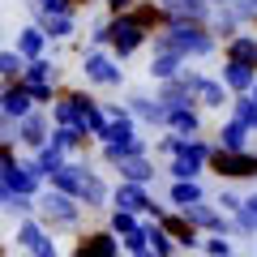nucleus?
Wrapping results in <instances>:
<instances>
[{
  "instance_id": "nucleus-1",
  "label": "nucleus",
  "mask_w": 257,
  "mask_h": 257,
  "mask_svg": "<svg viewBox=\"0 0 257 257\" xmlns=\"http://www.w3.org/2000/svg\"><path fill=\"white\" fill-rule=\"evenodd\" d=\"M47 184H52V189H60V193H69V197H73V202H82L86 210H103V206L111 202L107 180H103V176L94 172L86 159H64V163L47 176Z\"/></svg>"
},
{
  "instance_id": "nucleus-2",
  "label": "nucleus",
  "mask_w": 257,
  "mask_h": 257,
  "mask_svg": "<svg viewBox=\"0 0 257 257\" xmlns=\"http://www.w3.org/2000/svg\"><path fill=\"white\" fill-rule=\"evenodd\" d=\"M155 52H176L180 60H193V56H210L219 39L206 30V22H167L159 35H150Z\"/></svg>"
},
{
  "instance_id": "nucleus-3",
  "label": "nucleus",
  "mask_w": 257,
  "mask_h": 257,
  "mask_svg": "<svg viewBox=\"0 0 257 257\" xmlns=\"http://www.w3.org/2000/svg\"><path fill=\"white\" fill-rule=\"evenodd\" d=\"M82 214H86V206L73 202L69 193L52 189V184H43V193L35 197V219L47 231H77L82 227Z\"/></svg>"
},
{
  "instance_id": "nucleus-4",
  "label": "nucleus",
  "mask_w": 257,
  "mask_h": 257,
  "mask_svg": "<svg viewBox=\"0 0 257 257\" xmlns=\"http://www.w3.org/2000/svg\"><path fill=\"white\" fill-rule=\"evenodd\" d=\"M18 82L30 90L35 107H47V103L64 90V69H60V60H52V56H39V60H26V69H22Z\"/></svg>"
},
{
  "instance_id": "nucleus-5",
  "label": "nucleus",
  "mask_w": 257,
  "mask_h": 257,
  "mask_svg": "<svg viewBox=\"0 0 257 257\" xmlns=\"http://www.w3.org/2000/svg\"><path fill=\"white\" fill-rule=\"evenodd\" d=\"M82 77L90 86H103V90L124 86V69H120V60L107 56L103 47H86V52H82Z\"/></svg>"
},
{
  "instance_id": "nucleus-6",
  "label": "nucleus",
  "mask_w": 257,
  "mask_h": 257,
  "mask_svg": "<svg viewBox=\"0 0 257 257\" xmlns=\"http://www.w3.org/2000/svg\"><path fill=\"white\" fill-rule=\"evenodd\" d=\"M146 43H150V35H146L133 18H128V13L107 18V47H111V56H116V60H128V56L142 52Z\"/></svg>"
},
{
  "instance_id": "nucleus-7",
  "label": "nucleus",
  "mask_w": 257,
  "mask_h": 257,
  "mask_svg": "<svg viewBox=\"0 0 257 257\" xmlns=\"http://www.w3.org/2000/svg\"><path fill=\"white\" fill-rule=\"evenodd\" d=\"M206 167H214L223 180H257V155L253 150H219V146H210Z\"/></svg>"
},
{
  "instance_id": "nucleus-8",
  "label": "nucleus",
  "mask_w": 257,
  "mask_h": 257,
  "mask_svg": "<svg viewBox=\"0 0 257 257\" xmlns=\"http://www.w3.org/2000/svg\"><path fill=\"white\" fill-rule=\"evenodd\" d=\"M111 210H128V214H150V219H163V206L150 197L146 184H124L120 180L116 189H111Z\"/></svg>"
},
{
  "instance_id": "nucleus-9",
  "label": "nucleus",
  "mask_w": 257,
  "mask_h": 257,
  "mask_svg": "<svg viewBox=\"0 0 257 257\" xmlns=\"http://www.w3.org/2000/svg\"><path fill=\"white\" fill-rule=\"evenodd\" d=\"M13 240H18V248L26 257H60L56 253V240H52V231L43 227V223L30 214V219H18V231H13Z\"/></svg>"
},
{
  "instance_id": "nucleus-10",
  "label": "nucleus",
  "mask_w": 257,
  "mask_h": 257,
  "mask_svg": "<svg viewBox=\"0 0 257 257\" xmlns=\"http://www.w3.org/2000/svg\"><path fill=\"white\" fill-rule=\"evenodd\" d=\"M0 180L9 184V193H22V197H39V193H43V184H47L43 172H39V163H35L30 155H22L9 172L0 176Z\"/></svg>"
},
{
  "instance_id": "nucleus-11",
  "label": "nucleus",
  "mask_w": 257,
  "mask_h": 257,
  "mask_svg": "<svg viewBox=\"0 0 257 257\" xmlns=\"http://www.w3.org/2000/svg\"><path fill=\"white\" fill-rule=\"evenodd\" d=\"M47 138H52V116H47V107H35V111H26L18 120V146L22 150L35 155L39 146H47Z\"/></svg>"
},
{
  "instance_id": "nucleus-12",
  "label": "nucleus",
  "mask_w": 257,
  "mask_h": 257,
  "mask_svg": "<svg viewBox=\"0 0 257 257\" xmlns=\"http://www.w3.org/2000/svg\"><path fill=\"white\" fill-rule=\"evenodd\" d=\"M69 257H120V236H111L107 227L77 231V240H73V253H69Z\"/></svg>"
},
{
  "instance_id": "nucleus-13",
  "label": "nucleus",
  "mask_w": 257,
  "mask_h": 257,
  "mask_svg": "<svg viewBox=\"0 0 257 257\" xmlns=\"http://www.w3.org/2000/svg\"><path fill=\"white\" fill-rule=\"evenodd\" d=\"M73 107H77V116H73V128H82L86 138H99L103 133V103L94 99V94H86V90H73Z\"/></svg>"
},
{
  "instance_id": "nucleus-14",
  "label": "nucleus",
  "mask_w": 257,
  "mask_h": 257,
  "mask_svg": "<svg viewBox=\"0 0 257 257\" xmlns=\"http://www.w3.org/2000/svg\"><path fill=\"white\" fill-rule=\"evenodd\" d=\"M184 82L193 90V107H223V103H231L227 86L214 82V77H202V73H193V69H184Z\"/></svg>"
},
{
  "instance_id": "nucleus-15",
  "label": "nucleus",
  "mask_w": 257,
  "mask_h": 257,
  "mask_svg": "<svg viewBox=\"0 0 257 257\" xmlns=\"http://www.w3.org/2000/svg\"><path fill=\"white\" fill-rule=\"evenodd\" d=\"M180 214H184V219H189L197 231H210V236H227V231H231V223L223 219V210H214V206H206V202L184 206Z\"/></svg>"
},
{
  "instance_id": "nucleus-16",
  "label": "nucleus",
  "mask_w": 257,
  "mask_h": 257,
  "mask_svg": "<svg viewBox=\"0 0 257 257\" xmlns=\"http://www.w3.org/2000/svg\"><path fill=\"white\" fill-rule=\"evenodd\" d=\"M155 223L167 231V236H172V244H176V248H197V244H202V231L193 227V223L184 219L180 210H176V214H167V210H163V219H155Z\"/></svg>"
},
{
  "instance_id": "nucleus-17",
  "label": "nucleus",
  "mask_w": 257,
  "mask_h": 257,
  "mask_svg": "<svg viewBox=\"0 0 257 257\" xmlns=\"http://www.w3.org/2000/svg\"><path fill=\"white\" fill-rule=\"evenodd\" d=\"M35 26L47 35V43H64L77 35V13H35Z\"/></svg>"
},
{
  "instance_id": "nucleus-18",
  "label": "nucleus",
  "mask_w": 257,
  "mask_h": 257,
  "mask_svg": "<svg viewBox=\"0 0 257 257\" xmlns=\"http://www.w3.org/2000/svg\"><path fill=\"white\" fill-rule=\"evenodd\" d=\"M124 107H128V116H133V120H142V124H150V128H163V124H167V103H163V99L133 94Z\"/></svg>"
},
{
  "instance_id": "nucleus-19",
  "label": "nucleus",
  "mask_w": 257,
  "mask_h": 257,
  "mask_svg": "<svg viewBox=\"0 0 257 257\" xmlns=\"http://www.w3.org/2000/svg\"><path fill=\"white\" fill-rule=\"evenodd\" d=\"M26 111H35V99H30V90H26L22 82H5V90H0V116L22 120Z\"/></svg>"
},
{
  "instance_id": "nucleus-20",
  "label": "nucleus",
  "mask_w": 257,
  "mask_h": 257,
  "mask_svg": "<svg viewBox=\"0 0 257 257\" xmlns=\"http://www.w3.org/2000/svg\"><path fill=\"white\" fill-rule=\"evenodd\" d=\"M167 133H180V138H197L202 133V111L193 107V103H184V107H167Z\"/></svg>"
},
{
  "instance_id": "nucleus-21",
  "label": "nucleus",
  "mask_w": 257,
  "mask_h": 257,
  "mask_svg": "<svg viewBox=\"0 0 257 257\" xmlns=\"http://www.w3.org/2000/svg\"><path fill=\"white\" fill-rule=\"evenodd\" d=\"M9 47L22 56V60H39V56H47V47H52V43H47V35L35 26V22H30V26H22V30H18V39H13Z\"/></svg>"
},
{
  "instance_id": "nucleus-22",
  "label": "nucleus",
  "mask_w": 257,
  "mask_h": 257,
  "mask_svg": "<svg viewBox=\"0 0 257 257\" xmlns=\"http://www.w3.org/2000/svg\"><path fill=\"white\" fill-rule=\"evenodd\" d=\"M47 142H52L60 155H69V159L86 155V146H90V138H86L82 128H73V124H52V138H47Z\"/></svg>"
},
{
  "instance_id": "nucleus-23",
  "label": "nucleus",
  "mask_w": 257,
  "mask_h": 257,
  "mask_svg": "<svg viewBox=\"0 0 257 257\" xmlns=\"http://www.w3.org/2000/svg\"><path fill=\"white\" fill-rule=\"evenodd\" d=\"M128 18L138 22L142 30H146V35H159V30L167 26V13H163V5H159V0H138V5H133V9H128Z\"/></svg>"
},
{
  "instance_id": "nucleus-24",
  "label": "nucleus",
  "mask_w": 257,
  "mask_h": 257,
  "mask_svg": "<svg viewBox=\"0 0 257 257\" xmlns=\"http://www.w3.org/2000/svg\"><path fill=\"white\" fill-rule=\"evenodd\" d=\"M116 172H120V180H124V184H146V189H150V180L159 176L155 163H150L146 155H128V159H120Z\"/></svg>"
},
{
  "instance_id": "nucleus-25",
  "label": "nucleus",
  "mask_w": 257,
  "mask_h": 257,
  "mask_svg": "<svg viewBox=\"0 0 257 257\" xmlns=\"http://www.w3.org/2000/svg\"><path fill=\"white\" fill-rule=\"evenodd\" d=\"M159 5L172 22H206V13H210L206 0H159Z\"/></svg>"
},
{
  "instance_id": "nucleus-26",
  "label": "nucleus",
  "mask_w": 257,
  "mask_h": 257,
  "mask_svg": "<svg viewBox=\"0 0 257 257\" xmlns=\"http://www.w3.org/2000/svg\"><path fill=\"white\" fill-rule=\"evenodd\" d=\"M253 77H257V69H253V64L227 60V64H223V77H219V82L227 86L231 94H248V86H253Z\"/></svg>"
},
{
  "instance_id": "nucleus-27",
  "label": "nucleus",
  "mask_w": 257,
  "mask_h": 257,
  "mask_svg": "<svg viewBox=\"0 0 257 257\" xmlns=\"http://www.w3.org/2000/svg\"><path fill=\"white\" fill-rule=\"evenodd\" d=\"M184 64H189V60H180L176 52H155V56H150V69H146V73L155 77V82H172V77L184 73Z\"/></svg>"
},
{
  "instance_id": "nucleus-28",
  "label": "nucleus",
  "mask_w": 257,
  "mask_h": 257,
  "mask_svg": "<svg viewBox=\"0 0 257 257\" xmlns=\"http://www.w3.org/2000/svg\"><path fill=\"white\" fill-rule=\"evenodd\" d=\"M227 60H240V64H253L257 69V35H231L227 47H223Z\"/></svg>"
},
{
  "instance_id": "nucleus-29",
  "label": "nucleus",
  "mask_w": 257,
  "mask_h": 257,
  "mask_svg": "<svg viewBox=\"0 0 257 257\" xmlns=\"http://www.w3.org/2000/svg\"><path fill=\"white\" fill-rule=\"evenodd\" d=\"M167 202H172L176 210H184V206H193V202H206V189H202L197 180H172Z\"/></svg>"
},
{
  "instance_id": "nucleus-30",
  "label": "nucleus",
  "mask_w": 257,
  "mask_h": 257,
  "mask_svg": "<svg viewBox=\"0 0 257 257\" xmlns=\"http://www.w3.org/2000/svg\"><path fill=\"white\" fill-rule=\"evenodd\" d=\"M128 155H146V142H142V138H128V142H103V163L116 167L120 159H128Z\"/></svg>"
},
{
  "instance_id": "nucleus-31",
  "label": "nucleus",
  "mask_w": 257,
  "mask_h": 257,
  "mask_svg": "<svg viewBox=\"0 0 257 257\" xmlns=\"http://www.w3.org/2000/svg\"><path fill=\"white\" fill-rule=\"evenodd\" d=\"M206 18H210V26H206V30H210L214 39H219V35H223V39H231V35H236V26H240V18L227 9V5H219V9L206 13Z\"/></svg>"
},
{
  "instance_id": "nucleus-32",
  "label": "nucleus",
  "mask_w": 257,
  "mask_h": 257,
  "mask_svg": "<svg viewBox=\"0 0 257 257\" xmlns=\"http://www.w3.org/2000/svg\"><path fill=\"white\" fill-rule=\"evenodd\" d=\"M219 150H248V128L240 120H227L219 128Z\"/></svg>"
},
{
  "instance_id": "nucleus-33",
  "label": "nucleus",
  "mask_w": 257,
  "mask_h": 257,
  "mask_svg": "<svg viewBox=\"0 0 257 257\" xmlns=\"http://www.w3.org/2000/svg\"><path fill=\"white\" fill-rule=\"evenodd\" d=\"M142 231H146V244L155 248V257H172V253H176V244H172V236H167V231L159 227L155 219H150V223H142Z\"/></svg>"
},
{
  "instance_id": "nucleus-34",
  "label": "nucleus",
  "mask_w": 257,
  "mask_h": 257,
  "mask_svg": "<svg viewBox=\"0 0 257 257\" xmlns=\"http://www.w3.org/2000/svg\"><path fill=\"white\" fill-rule=\"evenodd\" d=\"M231 120H240V124L253 133L257 128V103L248 99V94H236V99H231Z\"/></svg>"
},
{
  "instance_id": "nucleus-35",
  "label": "nucleus",
  "mask_w": 257,
  "mask_h": 257,
  "mask_svg": "<svg viewBox=\"0 0 257 257\" xmlns=\"http://www.w3.org/2000/svg\"><path fill=\"white\" fill-rule=\"evenodd\" d=\"M236 231H240V236H253V231H257V193L240 202V210H236Z\"/></svg>"
},
{
  "instance_id": "nucleus-36",
  "label": "nucleus",
  "mask_w": 257,
  "mask_h": 257,
  "mask_svg": "<svg viewBox=\"0 0 257 257\" xmlns=\"http://www.w3.org/2000/svg\"><path fill=\"white\" fill-rule=\"evenodd\" d=\"M138 227H142V219H138V214H128V210H111L107 214V231L120 236V240H124L128 231H138Z\"/></svg>"
},
{
  "instance_id": "nucleus-37",
  "label": "nucleus",
  "mask_w": 257,
  "mask_h": 257,
  "mask_svg": "<svg viewBox=\"0 0 257 257\" xmlns=\"http://www.w3.org/2000/svg\"><path fill=\"white\" fill-rule=\"evenodd\" d=\"M30 159H35V163H39V172H43V180H47V176H52V172H56V167H60V163H64V159H69V155H60V150H56L52 142H47V146H39V150H35V155H30Z\"/></svg>"
},
{
  "instance_id": "nucleus-38",
  "label": "nucleus",
  "mask_w": 257,
  "mask_h": 257,
  "mask_svg": "<svg viewBox=\"0 0 257 257\" xmlns=\"http://www.w3.org/2000/svg\"><path fill=\"white\" fill-rule=\"evenodd\" d=\"M202 159H172V163H167V176H172V180H197V172H202Z\"/></svg>"
},
{
  "instance_id": "nucleus-39",
  "label": "nucleus",
  "mask_w": 257,
  "mask_h": 257,
  "mask_svg": "<svg viewBox=\"0 0 257 257\" xmlns=\"http://www.w3.org/2000/svg\"><path fill=\"white\" fill-rule=\"evenodd\" d=\"M22 69H26V60H22L13 47H5V52H0V82H18Z\"/></svg>"
},
{
  "instance_id": "nucleus-40",
  "label": "nucleus",
  "mask_w": 257,
  "mask_h": 257,
  "mask_svg": "<svg viewBox=\"0 0 257 257\" xmlns=\"http://www.w3.org/2000/svg\"><path fill=\"white\" fill-rule=\"evenodd\" d=\"M5 214H13V219H30V214H35V197H22V193H13L9 202H5Z\"/></svg>"
},
{
  "instance_id": "nucleus-41",
  "label": "nucleus",
  "mask_w": 257,
  "mask_h": 257,
  "mask_svg": "<svg viewBox=\"0 0 257 257\" xmlns=\"http://www.w3.org/2000/svg\"><path fill=\"white\" fill-rule=\"evenodd\" d=\"M30 13H77L73 0H30Z\"/></svg>"
},
{
  "instance_id": "nucleus-42",
  "label": "nucleus",
  "mask_w": 257,
  "mask_h": 257,
  "mask_svg": "<svg viewBox=\"0 0 257 257\" xmlns=\"http://www.w3.org/2000/svg\"><path fill=\"white\" fill-rule=\"evenodd\" d=\"M206 253H210V257H231L227 236H210V240H206Z\"/></svg>"
},
{
  "instance_id": "nucleus-43",
  "label": "nucleus",
  "mask_w": 257,
  "mask_h": 257,
  "mask_svg": "<svg viewBox=\"0 0 257 257\" xmlns=\"http://www.w3.org/2000/svg\"><path fill=\"white\" fill-rule=\"evenodd\" d=\"M240 202H244V197H236L231 189H223V193H219V210H223V214H236V210H240Z\"/></svg>"
},
{
  "instance_id": "nucleus-44",
  "label": "nucleus",
  "mask_w": 257,
  "mask_h": 257,
  "mask_svg": "<svg viewBox=\"0 0 257 257\" xmlns=\"http://www.w3.org/2000/svg\"><path fill=\"white\" fill-rule=\"evenodd\" d=\"M90 47H107V18L90 26Z\"/></svg>"
},
{
  "instance_id": "nucleus-45",
  "label": "nucleus",
  "mask_w": 257,
  "mask_h": 257,
  "mask_svg": "<svg viewBox=\"0 0 257 257\" xmlns=\"http://www.w3.org/2000/svg\"><path fill=\"white\" fill-rule=\"evenodd\" d=\"M0 142H18V120L0 116Z\"/></svg>"
},
{
  "instance_id": "nucleus-46",
  "label": "nucleus",
  "mask_w": 257,
  "mask_h": 257,
  "mask_svg": "<svg viewBox=\"0 0 257 257\" xmlns=\"http://www.w3.org/2000/svg\"><path fill=\"white\" fill-rule=\"evenodd\" d=\"M103 5H107V18H120V13H128L138 0H103Z\"/></svg>"
},
{
  "instance_id": "nucleus-47",
  "label": "nucleus",
  "mask_w": 257,
  "mask_h": 257,
  "mask_svg": "<svg viewBox=\"0 0 257 257\" xmlns=\"http://www.w3.org/2000/svg\"><path fill=\"white\" fill-rule=\"evenodd\" d=\"M9 197H13V193H9V184L0 180V210H5V202H9Z\"/></svg>"
},
{
  "instance_id": "nucleus-48",
  "label": "nucleus",
  "mask_w": 257,
  "mask_h": 257,
  "mask_svg": "<svg viewBox=\"0 0 257 257\" xmlns=\"http://www.w3.org/2000/svg\"><path fill=\"white\" fill-rule=\"evenodd\" d=\"M133 257H155V248H150V244H146V248H142V253H133Z\"/></svg>"
},
{
  "instance_id": "nucleus-49",
  "label": "nucleus",
  "mask_w": 257,
  "mask_h": 257,
  "mask_svg": "<svg viewBox=\"0 0 257 257\" xmlns=\"http://www.w3.org/2000/svg\"><path fill=\"white\" fill-rule=\"evenodd\" d=\"M248 99H253V103H257V77H253V86H248Z\"/></svg>"
},
{
  "instance_id": "nucleus-50",
  "label": "nucleus",
  "mask_w": 257,
  "mask_h": 257,
  "mask_svg": "<svg viewBox=\"0 0 257 257\" xmlns=\"http://www.w3.org/2000/svg\"><path fill=\"white\" fill-rule=\"evenodd\" d=\"M214 5H227V9H231V5H240V0H214Z\"/></svg>"
},
{
  "instance_id": "nucleus-51",
  "label": "nucleus",
  "mask_w": 257,
  "mask_h": 257,
  "mask_svg": "<svg viewBox=\"0 0 257 257\" xmlns=\"http://www.w3.org/2000/svg\"><path fill=\"white\" fill-rule=\"evenodd\" d=\"M5 47H9V43H5V26H0V52H5Z\"/></svg>"
},
{
  "instance_id": "nucleus-52",
  "label": "nucleus",
  "mask_w": 257,
  "mask_h": 257,
  "mask_svg": "<svg viewBox=\"0 0 257 257\" xmlns=\"http://www.w3.org/2000/svg\"><path fill=\"white\" fill-rule=\"evenodd\" d=\"M0 90H5V82H0Z\"/></svg>"
},
{
  "instance_id": "nucleus-53",
  "label": "nucleus",
  "mask_w": 257,
  "mask_h": 257,
  "mask_svg": "<svg viewBox=\"0 0 257 257\" xmlns=\"http://www.w3.org/2000/svg\"><path fill=\"white\" fill-rule=\"evenodd\" d=\"M206 5H210V0H206Z\"/></svg>"
},
{
  "instance_id": "nucleus-54",
  "label": "nucleus",
  "mask_w": 257,
  "mask_h": 257,
  "mask_svg": "<svg viewBox=\"0 0 257 257\" xmlns=\"http://www.w3.org/2000/svg\"><path fill=\"white\" fill-rule=\"evenodd\" d=\"M231 257H236V253H231Z\"/></svg>"
}]
</instances>
